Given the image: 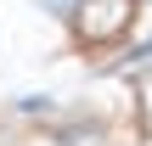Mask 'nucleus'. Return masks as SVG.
I'll list each match as a JSON object with an SVG mask.
<instances>
[{
  "instance_id": "obj_1",
  "label": "nucleus",
  "mask_w": 152,
  "mask_h": 146,
  "mask_svg": "<svg viewBox=\"0 0 152 146\" xmlns=\"http://www.w3.org/2000/svg\"><path fill=\"white\" fill-rule=\"evenodd\" d=\"M135 17V0H73V28L85 39H118Z\"/></svg>"
},
{
  "instance_id": "obj_2",
  "label": "nucleus",
  "mask_w": 152,
  "mask_h": 146,
  "mask_svg": "<svg viewBox=\"0 0 152 146\" xmlns=\"http://www.w3.org/2000/svg\"><path fill=\"white\" fill-rule=\"evenodd\" d=\"M141 113H147V124H152V73L141 79Z\"/></svg>"
}]
</instances>
